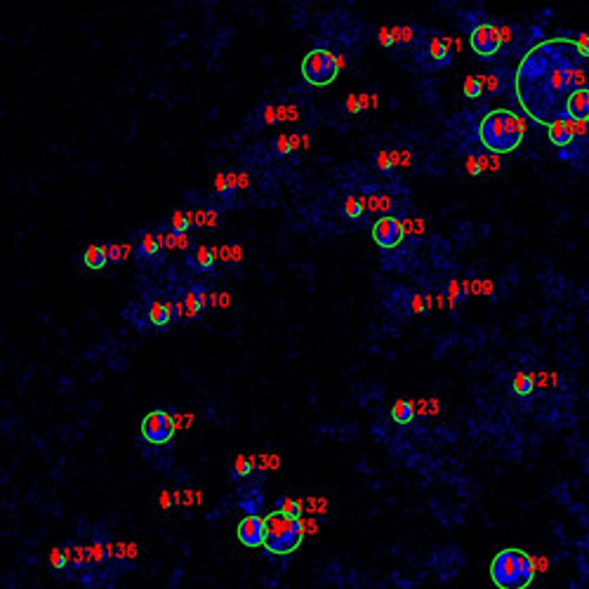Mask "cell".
Segmentation results:
<instances>
[{
  "label": "cell",
  "mask_w": 589,
  "mask_h": 589,
  "mask_svg": "<svg viewBox=\"0 0 589 589\" xmlns=\"http://www.w3.org/2000/svg\"><path fill=\"white\" fill-rule=\"evenodd\" d=\"M519 104L535 123L568 118V99L589 87V52L573 38L535 45L517 69Z\"/></svg>",
  "instance_id": "cell-1"
},
{
  "label": "cell",
  "mask_w": 589,
  "mask_h": 589,
  "mask_svg": "<svg viewBox=\"0 0 589 589\" xmlns=\"http://www.w3.org/2000/svg\"><path fill=\"white\" fill-rule=\"evenodd\" d=\"M526 123L509 109H495L486 113L479 125V139L493 153H512L524 141Z\"/></svg>",
  "instance_id": "cell-2"
},
{
  "label": "cell",
  "mask_w": 589,
  "mask_h": 589,
  "mask_svg": "<svg viewBox=\"0 0 589 589\" xmlns=\"http://www.w3.org/2000/svg\"><path fill=\"white\" fill-rule=\"evenodd\" d=\"M490 578L500 589H524L535 578V561L524 550H502L490 561Z\"/></svg>",
  "instance_id": "cell-3"
},
{
  "label": "cell",
  "mask_w": 589,
  "mask_h": 589,
  "mask_svg": "<svg viewBox=\"0 0 589 589\" xmlns=\"http://www.w3.org/2000/svg\"><path fill=\"white\" fill-rule=\"evenodd\" d=\"M267 538H264V547L272 554H290L300 547L304 538V524L300 517H290L286 512H272L267 519Z\"/></svg>",
  "instance_id": "cell-4"
},
{
  "label": "cell",
  "mask_w": 589,
  "mask_h": 589,
  "mask_svg": "<svg viewBox=\"0 0 589 589\" xmlns=\"http://www.w3.org/2000/svg\"><path fill=\"white\" fill-rule=\"evenodd\" d=\"M450 45L452 40L438 31H424L415 40V62L424 71H436L450 64Z\"/></svg>",
  "instance_id": "cell-5"
},
{
  "label": "cell",
  "mask_w": 589,
  "mask_h": 589,
  "mask_svg": "<svg viewBox=\"0 0 589 589\" xmlns=\"http://www.w3.org/2000/svg\"><path fill=\"white\" fill-rule=\"evenodd\" d=\"M337 71H340V66H337V57L330 50H323V47L311 50L302 62L304 80H307L309 85H316V87H326V85L333 83V80L337 78Z\"/></svg>",
  "instance_id": "cell-6"
},
{
  "label": "cell",
  "mask_w": 589,
  "mask_h": 589,
  "mask_svg": "<svg viewBox=\"0 0 589 589\" xmlns=\"http://www.w3.org/2000/svg\"><path fill=\"white\" fill-rule=\"evenodd\" d=\"M141 436L146 443L163 445L175 436V419L165 410H151L141 419Z\"/></svg>",
  "instance_id": "cell-7"
},
{
  "label": "cell",
  "mask_w": 589,
  "mask_h": 589,
  "mask_svg": "<svg viewBox=\"0 0 589 589\" xmlns=\"http://www.w3.org/2000/svg\"><path fill=\"white\" fill-rule=\"evenodd\" d=\"M469 45L471 50L476 52L479 57L488 59L495 57L500 52V45H502V38H500V31L490 24H479L476 29L471 31L469 36Z\"/></svg>",
  "instance_id": "cell-8"
},
{
  "label": "cell",
  "mask_w": 589,
  "mask_h": 589,
  "mask_svg": "<svg viewBox=\"0 0 589 589\" xmlns=\"http://www.w3.org/2000/svg\"><path fill=\"white\" fill-rule=\"evenodd\" d=\"M403 236H405V224H403L401 220L391 217V215H387V217H382V220H377L375 227H372V241H375L377 246L384 248V250H391V248L401 246Z\"/></svg>",
  "instance_id": "cell-9"
},
{
  "label": "cell",
  "mask_w": 589,
  "mask_h": 589,
  "mask_svg": "<svg viewBox=\"0 0 589 589\" xmlns=\"http://www.w3.org/2000/svg\"><path fill=\"white\" fill-rule=\"evenodd\" d=\"M236 535H239V543L246 547H264L267 524H264V519L255 517V514H248L239 524V528H236Z\"/></svg>",
  "instance_id": "cell-10"
},
{
  "label": "cell",
  "mask_w": 589,
  "mask_h": 589,
  "mask_svg": "<svg viewBox=\"0 0 589 589\" xmlns=\"http://www.w3.org/2000/svg\"><path fill=\"white\" fill-rule=\"evenodd\" d=\"M547 127H550V141L554 146H568L575 134H578V130H575V120H571V118L554 120V123Z\"/></svg>",
  "instance_id": "cell-11"
},
{
  "label": "cell",
  "mask_w": 589,
  "mask_h": 589,
  "mask_svg": "<svg viewBox=\"0 0 589 589\" xmlns=\"http://www.w3.org/2000/svg\"><path fill=\"white\" fill-rule=\"evenodd\" d=\"M568 118L580 120V123H587L589 120V87L578 90L568 99Z\"/></svg>",
  "instance_id": "cell-12"
},
{
  "label": "cell",
  "mask_w": 589,
  "mask_h": 589,
  "mask_svg": "<svg viewBox=\"0 0 589 589\" xmlns=\"http://www.w3.org/2000/svg\"><path fill=\"white\" fill-rule=\"evenodd\" d=\"M175 304L172 302H153L151 309H148V321L156 328H165L175 321Z\"/></svg>",
  "instance_id": "cell-13"
},
{
  "label": "cell",
  "mask_w": 589,
  "mask_h": 589,
  "mask_svg": "<svg viewBox=\"0 0 589 589\" xmlns=\"http://www.w3.org/2000/svg\"><path fill=\"white\" fill-rule=\"evenodd\" d=\"M165 246V236H160V234H151V232H146L144 236H141V243H139V257L141 260H156L160 253V248Z\"/></svg>",
  "instance_id": "cell-14"
},
{
  "label": "cell",
  "mask_w": 589,
  "mask_h": 589,
  "mask_svg": "<svg viewBox=\"0 0 589 589\" xmlns=\"http://www.w3.org/2000/svg\"><path fill=\"white\" fill-rule=\"evenodd\" d=\"M189 267L194 269V272H213L215 269V250H210L208 246H201L196 253L189 257Z\"/></svg>",
  "instance_id": "cell-15"
},
{
  "label": "cell",
  "mask_w": 589,
  "mask_h": 589,
  "mask_svg": "<svg viewBox=\"0 0 589 589\" xmlns=\"http://www.w3.org/2000/svg\"><path fill=\"white\" fill-rule=\"evenodd\" d=\"M83 264L87 269H104L109 262V253H106V246H90L83 253Z\"/></svg>",
  "instance_id": "cell-16"
},
{
  "label": "cell",
  "mask_w": 589,
  "mask_h": 589,
  "mask_svg": "<svg viewBox=\"0 0 589 589\" xmlns=\"http://www.w3.org/2000/svg\"><path fill=\"white\" fill-rule=\"evenodd\" d=\"M391 417H394L396 424H410L412 417H415V405H412V401L401 398V401H396L394 408H391Z\"/></svg>",
  "instance_id": "cell-17"
},
{
  "label": "cell",
  "mask_w": 589,
  "mask_h": 589,
  "mask_svg": "<svg viewBox=\"0 0 589 589\" xmlns=\"http://www.w3.org/2000/svg\"><path fill=\"white\" fill-rule=\"evenodd\" d=\"M182 300H184V311H186V318H189V321H196V318L201 316V311H203V307H201V297H198V290H196V288L186 290V293H184V297H182Z\"/></svg>",
  "instance_id": "cell-18"
},
{
  "label": "cell",
  "mask_w": 589,
  "mask_h": 589,
  "mask_svg": "<svg viewBox=\"0 0 589 589\" xmlns=\"http://www.w3.org/2000/svg\"><path fill=\"white\" fill-rule=\"evenodd\" d=\"M533 387H535L533 375H526V372H517V377H514V391H517L519 396H531V394H533Z\"/></svg>",
  "instance_id": "cell-19"
},
{
  "label": "cell",
  "mask_w": 589,
  "mask_h": 589,
  "mask_svg": "<svg viewBox=\"0 0 589 589\" xmlns=\"http://www.w3.org/2000/svg\"><path fill=\"white\" fill-rule=\"evenodd\" d=\"M194 227V215L191 213H175L172 215V232L184 234Z\"/></svg>",
  "instance_id": "cell-20"
},
{
  "label": "cell",
  "mask_w": 589,
  "mask_h": 589,
  "mask_svg": "<svg viewBox=\"0 0 589 589\" xmlns=\"http://www.w3.org/2000/svg\"><path fill=\"white\" fill-rule=\"evenodd\" d=\"M344 215H347L349 220H358L363 215V198H356V196H349L347 201H344Z\"/></svg>",
  "instance_id": "cell-21"
},
{
  "label": "cell",
  "mask_w": 589,
  "mask_h": 589,
  "mask_svg": "<svg viewBox=\"0 0 589 589\" xmlns=\"http://www.w3.org/2000/svg\"><path fill=\"white\" fill-rule=\"evenodd\" d=\"M279 509L290 514V517H302V500H288L283 498L279 502Z\"/></svg>",
  "instance_id": "cell-22"
},
{
  "label": "cell",
  "mask_w": 589,
  "mask_h": 589,
  "mask_svg": "<svg viewBox=\"0 0 589 589\" xmlns=\"http://www.w3.org/2000/svg\"><path fill=\"white\" fill-rule=\"evenodd\" d=\"M253 471V460L239 455L236 457V464H234V479H243L248 476V474Z\"/></svg>",
  "instance_id": "cell-23"
},
{
  "label": "cell",
  "mask_w": 589,
  "mask_h": 589,
  "mask_svg": "<svg viewBox=\"0 0 589 589\" xmlns=\"http://www.w3.org/2000/svg\"><path fill=\"white\" fill-rule=\"evenodd\" d=\"M464 94H467L469 99L481 97V78H476V76H467V80H464Z\"/></svg>",
  "instance_id": "cell-24"
},
{
  "label": "cell",
  "mask_w": 589,
  "mask_h": 589,
  "mask_svg": "<svg viewBox=\"0 0 589 589\" xmlns=\"http://www.w3.org/2000/svg\"><path fill=\"white\" fill-rule=\"evenodd\" d=\"M106 253H109V262H111V264H118L120 260H125L123 246H116V243H111V246H106Z\"/></svg>",
  "instance_id": "cell-25"
},
{
  "label": "cell",
  "mask_w": 589,
  "mask_h": 589,
  "mask_svg": "<svg viewBox=\"0 0 589 589\" xmlns=\"http://www.w3.org/2000/svg\"><path fill=\"white\" fill-rule=\"evenodd\" d=\"M215 191H217L220 196H229V194H232V189H229V182H227V175H224V172H220L217 177H215Z\"/></svg>",
  "instance_id": "cell-26"
},
{
  "label": "cell",
  "mask_w": 589,
  "mask_h": 589,
  "mask_svg": "<svg viewBox=\"0 0 589 589\" xmlns=\"http://www.w3.org/2000/svg\"><path fill=\"white\" fill-rule=\"evenodd\" d=\"M293 148H290V139H288V134H281L279 139H276V153L279 156H286L290 153Z\"/></svg>",
  "instance_id": "cell-27"
},
{
  "label": "cell",
  "mask_w": 589,
  "mask_h": 589,
  "mask_svg": "<svg viewBox=\"0 0 589 589\" xmlns=\"http://www.w3.org/2000/svg\"><path fill=\"white\" fill-rule=\"evenodd\" d=\"M52 564H55V568H64V561H66V554H62L59 550H55L52 552Z\"/></svg>",
  "instance_id": "cell-28"
},
{
  "label": "cell",
  "mask_w": 589,
  "mask_h": 589,
  "mask_svg": "<svg viewBox=\"0 0 589 589\" xmlns=\"http://www.w3.org/2000/svg\"><path fill=\"white\" fill-rule=\"evenodd\" d=\"M377 165H380V170H389V156L384 151L377 153Z\"/></svg>",
  "instance_id": "cell-29"
},
{
  "label": "cell",
  "mask_w": 589,
  "mask_h": 589,
  "mask_svg": "<svg viewBox=\"0 0 589 589\" xmlns=\"http://www.w3.org/2000/svg\"><path fill=\"white\" fill-rule=\"evenodd\" d=\"M264 120H267L269 125L276 123V120H279V116H276V109H272V106H267V109H264Z\"/></svg>",
  "instance_id": "cell-30"
},
{
  "label": "cell",
  "mask_w": 589,
  "mask_h": 589,
  "mask_svg": "<svg viewBox=\"0 0 589 589\" xmlns=\"http://www.w3.org/2000/svg\"><path fill=\"white\" fill-rule=\"evenodd\" d=\"M448 297H450V302H452V304H455V300L460 297V286H457L455 281L450 283V288H448Z\"/></svg>",
  "instance_id": "cell-31"
},
{
  "label": "cell",
  "mask_w": 589,
  "mask_h": 589,
  "mask_svg": "<svg viewBox=\"0 0 589 589\" xmlns=\"http://www.w3.org/2000/svg\"><path fill=\"white\" fill-rule=\"evenodd\" d=\"M426 309V304H424V300L419 295H415L412 297V311H424Z\"/></svg>",
  "instance_id": "cell-32"
},
{
  "label": "cell",
  "mask_w": 589,
  "mask_h": 589,
  "mask_svg": "<svg viewBox=\"0 0 589 589\" xmlns=\"http://www.w3.org/2000/svg\"><path fill=\"white\" fill-rule=\"evenodd\" d=\"M380 43H382V45H391V43H394V38L389 36V31H387V29H382V31H380Z\"/></svg>",
  "instance_id": "cell-33"
},
{
  "label": "cell",
  "mask_w": 589,
  "mask_h": 589,
  "mask_svg": "<svg viewBox=\"0 0 589 589\" xmlns=\"http://www.w3.org/2000/svg\"><path fill=\"white\" fill-rule=\"evenodd\" d=\"M578 43L582 45V50H587V52H589V36H580Z\"/></svg>",
  "instance_id": "cell-34"
},
{
  "label": "cell",
  "mask_w": 589,
  "mask_h": 589,
  "mask_svg": "<svg viewBox=\"0 0 589 589\" xmlns=\"http://www.w3.org/2000/svg\"><path fill=\"white\" fill-rule=\"evenodd\" d=\"M297 144H300V139H297V137H290V148H293V151L297 148Z\"/></svg>",
  "instance_id": "cell-35"
}]
</instances>
